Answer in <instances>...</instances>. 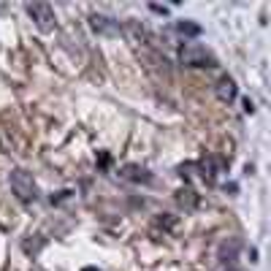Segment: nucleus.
<instances>
[{"label": "nucleus", "mask_w": 271, "mask_h": 271, "mask_svg": "<svg viewBox=\"0 0 271 271\" xmlns=\"http://www.w3.org/2000/svg\"><path fill=\"white\" fill-rule=\"evenodd\" d=\"M174 30H177L179 36H185V38H198V36L204 33L201 25H195V22H187V19L177 22V25H174Z\"/></svg>", "instance_id": "6e6552de"}, {"label": "nucleus", "mask_w": 271, "mask_h": 271, "mask_svg": "<svg viewBox=\"0 0 271 271\" xmlns=\"http://www.w3.org/2000/svg\"><path fill=\"white\" fill-rule=\"evenodd\" d=\"M174 222H177V220H174V217H160V220H157V225H165V228H174Z\"/></svg>", "instance_id": "f8f14e48"}, {"label": "nucleus", "mask_w": 271, "mask_h": 271, "mask_svg": "<svg viewBox=\"0 0 271 271\" xmlns=\"http://www.w3.org/2000/svg\"><path fill=\"white\" fill-rule=\"evenodd\" d=\"M119 177L127 179V182H133V185H152L155 177L149 174L147 168H141V165H125L122 171H119Z\"/></svg>", "instance_id": "423d86ee"}, {"label": "nucleus", "mask_w": 271, "mask_h": 271, "mask_svg": "<svg viewBox=\"0 0 271 271\" xmlns=\"http://www.w3.org/2000/svg\"><path fill=\"white\" fill-rule=\"evenodd\" d=\"M177 204L185 206V209H195V206H198V195L193 193V190H179V193H177Z\"/></svg>", "instance_id": "9d476101"}, {"label": "nucleus", "mask_w": 271, "mask_h": 271, "mask_svg": "<svg viewBox=\"0 0 271 271\" xmlns=\"http://www.w3.org/2000/svg\"><path fill=\"white\" fill-rule=\"evenodd\" d=\"M90 27H92L98 36H119V33L125 30L117 19L106 17V14H90Z\"/></svg>", "instance_id": "39448f33"}, {"label": "nucleus", "mask_w": 271, "mask_h": 271, "mask_svg": "<svg viewBox=\"0 0 271 271\" xmlns=\"http://www.w3.org/2000/svg\"><path fill=\"white\" fill-rule=\"evenodd\" d=\"M236 252H239V242H236V239H230V247H228V242L220 247V260H222V263H228V266H233Z\"/></svg>", "instance_id": "1a4fd4ad"}, {"label": "nucleus", "mask_w": 271, "mask_h": 271, "mask_svg": "<svg viewBox=\"0 0 271 271\" xmlns=\"http://www.w3.org/2000/svg\"><path fill=\"white\" fill-rule=\"evenodd\" d=\"M82 271H100V268H95V266H87V268H82Z\"/></svg>", "instance_id": "4468645a"}, {"label": "nucleus", "mask_w": 271, "mask_h": 271, "mask_svg": "<svg viewBox=\"0 0 271 271\" xmlns=\"http://www.w3.org/2000/svg\"><path fill=\"white\" fill-rule=\"evenodd\" d=\"M244 111H247V114H252V111H255V106H252V100H250V98L244 100Z\"/></svg>", "instance_id": "ddd939ff"}, {"label": "nucleus", "mask_w": 271, "mask_h": 271, "mask_svg": "<svg viewBox=\"0 0 271 271\" xmlns=\"http://www.w3.org/2000/svg\"><path fill=\"white\" fill-rule=\"evenodd\" d=\"M225 271H239V268H233V266H228V268H225Z\"/></svg>", "instance_id": "2eb2a0df"}, {"label": "nucleus", "mask_w": 271, "mask_h": 271, "mask_svg": "<svg viewBox=\"0 0 271 271\" xmlns=\"http://www.w3.org/2000/svg\"><path fill=\"white\" fill-rule=\"evenodd\" d=\"M236 95H239L236 82H233L230 76H222L220 82H217V98H220L222 103H230V100H236Z\"/></svg>", "instance_id": "0eeeda50"}, {"label": "nucleus", "mask_w": 271, "mask_h": 271, "mask_svg": "<svg viewBox=\"0 0 271 271\" xmlns=\"http://www.w3.org/2000/svg\"><path fill=\"white\" fill-rule=\"evenodd\" d=\"M179 60L190 68H217V57L201 44H185L179 49Z\"/></svg>", "instance_id": "f257e3e1"}, {"label": "nucleus", "mask_w": 271, "mask_h": 271, "mask_svg": "<svg viewBox=\"0 0 271 271\" xmlns=\"http://www.w3.org/2000/svg\"><path fill=\"white\" fill-rule=\"evenodd\" d=\"M149 11H155V14H163V17H165V14L171 11V6H160V3H152V6H149Z\"/></svg>", "instance_id": "9b49d317"}, {"label": "nucleus", "mask_w": 271, "mask_h": 271, "mask_svg": "<svg viewBox=\"0 0 271 271\" xmlns=\"http://www.w3.org/2000/svg\"><path fill=\"white\" fill-rule=\"evenodd\" d=\"M25 11H27V17L36 22V27H38V30L49 33V30L54 27V11H52V6H49V3H27V6H25Z\"/></svg>", "instance_id": "7ed1b4c3"}, {"label": "nucleus", "mask_w": 271, "mask_h": 271, "mask_svg": "<svg viewBox=\"0 0 271 271\" xmlns=\"http://www.w3.org/2000/svg\"><path fill=\"white\" fill-rule=\"evenodd\" d=\"M11 190H14V195H17L22 204H30V201L38 198V187H36L33 177H30L25 168L11 171Z\"/></svg>", "instance_id": "f03ea898"}, {"label": "nucleus", "mask_w": 271, "mask_h": 271, "mask_svg": "<svg viewBox=\"0 0 271 271\" xmlns=\"http://www.w3.org/2000/svg\"><path fill=\"white\" fill-rule=\"evenodd\" d=\"M198 168H201V177L209 182V185H214V182L220 179V174H225L228 160L222 155H206L204 160L198 163Z\"/></svg>", "instance_id": "20e7f679"}]
</instances>
